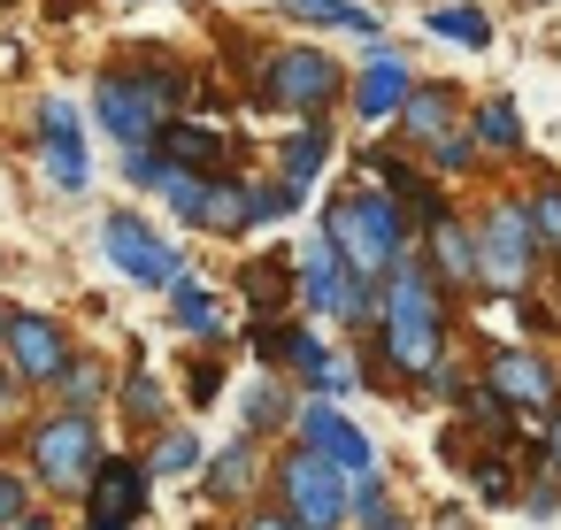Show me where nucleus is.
<instances>
[{
	"instance_id": "nucleus-14",
	"label": "nucleus",
	"mask_w": 561,
	"mask_h": 530,
	"mask_svg": "<svg viewBox=\"0 0 561 530\" xmlns=\"http://www.w3.org/2000/svg\"><path fill=\"white\" fill-rule=\"evenodd\" d=\"M39 147H47V177H55L62 193H85V147H78V116H70L62 101H47V108H39Z\"/></svg>"
},
{
	"instance_id": "nucleus-32",
	"label": "nucleus",
	"mask_w": 561,
	"mask_h": 530,
	"mask_svg": "<svg viewBox=\"0 0 561 530\" xmlns=\"http://www.w3.org/2000/svg\"><path fill=\"white\" fill-rule=\"evenodd\" d=\"M247 423H254V430H277V423H285V392H277V384H254V392H247Z\"/></svg>"
},
{
	"instance_id": "nucleus-35",
	"label": "nucleus",
	"mask_w": 561,
	"mask_h": 530,
	"mask_svg": "<svg viewBox=\"0 0 561 530\" xmlns=\"http://www.w3.org/2000/svg\"><path fill=\"white\" fill-rule=\"evenodd\" d=\"M9 522H24V484L0 469V530H9Z\"/></svg>"
},
{
	"instance_id": "nucleus-29",
	"label": "nucleus",
	"mask_w": 561,
	"mask_h": 530,
	"mask_svg": "<svg viewBox=\"0 0 561 530\" xmlns=\"http://www.w3.org/2000/svg\"><path fill=\"white\" fill-rule=\"evenodd\" d=\"M193 461H201V438H193V430H170V438L154 446L147 476H154V469H162V476H178V469H193Z\"/></svg>"
},
{
	"instance_id": "nucleus-22",
	"label": "nucleus",
	"mask_w": 561,
	"mask_h": 530,
	"mask_svg": "<svg viewBox=\"0 0 561 530\" xmlns=\"http://www.w3.org/2000/svg\"><path fill=\"white\" fill-rule=\"evenodd\" d=\"M247 484H254V438H239V446L216 453V469H208V499H239Z\"/></svg>"
},
{
	"instance_id": "nucleus-8",
	"label": "nucleus",
	"mask_w": 561,
	"mask_h": 530,
	"mask_svg": "<svg viewBox=\"0 0 561 530\" xmlns=\"http://www.w3.org/2000/svg\"><path fill=\"white\" fill-rule=\"evenodd\" d=\"M0 346H9V369L24 384H55L70 369V346H62V323H47L39 308H16L9 331H0Z\"/></svg>"
},
{
	"instance_id": "nucleus-18",
	"label": "nucleus",
	"mask_w": 561,
	"mask_h": 530,
	"mask_svg": "<svg viewBox=\"0 0 561 530\" xmlns=\"http://www.w3.org/2000/svg\"><path fill=\"white\" fill-rule=\"evenodd\" d=\"M285 9H293L300 24H323V32H362V39H377V9H362V0H285Z\"/></svg>"
},
{
	"instance_id": "nucleus-15",
	"label": "nucleus",
	"mask_w": 561,
	"mask_h": 530,
	"mask_svg": "<svg viewBox=\"0 0 561 530\" xmlns=\"http://www.w3.org/2000/svg\"><path fill=\"white\" fill-rule=\"evenodd\" d=\"M354 108H362L369 124H385L392 108H408V62H400V55H377V62L362 70V85H354Z\"/></svg>"
},
{
	"instance_id": "nucleus-30",
	"label": "nucleus",
	"mask_w": 561,
	"mask_h": 530,
	"mask_svg": "<svg viewBox=\"0 0 561 530\" xmlns=\"http://www.w3.org/2000/svg\"><path fill=\"white\" fill-rule=\"evenodd\" d=\"M469 492H477L484 507H507V499H515V476H507V461H477V469H469Z\"/></svg>"
},
{
	"instance_id": "nucleus-12",
	"label": "nucleus",
	"mask_w": 561,
	"mask_h": 530,
	"mask_svg": "<svg viewBox=\"0 0 561 530\" xmlns=\"http://www.w3.org/2000/svg\"><path fill=\"white\" fill-rule=\"evenodd\" d=\"M147 515V461H101L93 476V530H131Z\"/></svg>"
},
{
	"instance_id": "nucleus-5",
	"label": "nucleus",
	"mask_w": 561,
	"mask_h": 530,
	"mask_svg": "<svg viewBox=\"0 0 561 530\" xmlns=\"http://www.w3.org/2000/svg\"><path fill=\"white\" fill-rule=\"evenodd\" d=\"M530 269H538V231H530V208L500 200V208L477 223V277H484L492 292H523V285H530Z\"/></svg>"
},
{
	"instance_id": "nucleus-39",
	"label": "nucleus",
	"mask_w": 561,
	"mask_h": 530,
	"mask_svg": "<svg viewBox=\"0 0 561 530\" xmlns=\"http://www.w3.org/2000/svg\"><path fill=\"white\" fill-rule=\"evenodd\" d=\"M546 453H553V469H561V415H553V430H546Z\"/></svg>"
},
{
	"instance_id": "nucleus-4",
	"label": "nucleus",
	"mask_w": 561,
	"mask_h": 530,
	"mask_svg": "<svg viewBox=\"0 0 561 530\" xmlns=\"http://www.w3.org/2000/svg\"><path fill=\"white\" fill-rule=\"evenodd\" d=\"M32 469H39L47 492H85L101 476V430H93V415H78V407L47 415L32 430Z\"/></svg>"
},
{
	"instance_id": "nucleus-26",
	"label": "nucleus",
	"mask_w": 561,
	"mask_h": 530,
	"mask_svg": "<svg viewBox=\"0 0 561 530\" xmlns=\"http://www.w3.org/2000/svg\"><path fill=\"white\" fill-rule=\"evenodd\" d=\"M431 32L438 39H461V47H484L492 39V16L484 9H431Z\"/></svg>"
},
{
	"instance_id": "nucleus-28",
	"label": "nucleus",
	"mask_w": 561,
	"mask_h": 530,
	"mask_svg": "<svg viewBox=\"0 0 561 530\" xmlns=\"http://www.w3.org/2000/svg\"><path fill=\"white\" fill-rule=\"evenodd\" d=\"M293 200H300L293 185H247V231H254V223H277Z\"/></svg>"
},
{
	"instance_id": "nucleus-17",
	"label": "nucleus",
	"mask_w": 561,
	"mask_h": 530,
	"mask_svg": "<svg viewBox=\"0 0 561 530\" xmlns=\"http://www.w3.org/2000/svg\"><path fill=\"white\" fill-rule=\"evenodd\" d=\"M400 131H408L415 147H423V139H431V147H438V139H454V93H446V85H431V93H408V108H400Z\"/></svg>"
},
{
	"instance_id": "nucleus-3",
	"label": "nucleus",
	"mask_w": 561,
	"mask_h": 530,
	"mask_svg": "<svg viewBox=\"0 0 561 530\" xmlns=\"http://www.w3.org/2000/svg\"><path fill=\"white\" fill-rule=\"evenodd\" d=\"M438 338H446V300H438V285L415 262H400L392 292H385V354L408 377H431L438 369Z\"/></svg>"
},
{
	"instance_id": "nucleus-25",
	"label": "nucleus",
	"mask_w": 561,
	"mask_h": 530,
	"mask_svg": "<svg viewBox=\"0 0 561 530\" xmlns=\"http://www.w3.org/2000/svg\"><path fill=\"white\" fill-rule=\"evenodd\" d=\"M170 315H178V331H201V338H216V300H208L193 277H178V285H170Z\"/></svg>"
},
{
	"instance_id": "nucleus-38",
	"label": "nucleus",
	"mask_w": 561,
	"mask_h": 530,
	"mask_svg": "<svg viewBox=\"0 0 561 530\" xmlns=\"http://www.w3.org/2000/svg\"><path fill=\"white\" fill-rule=\"evenodd\" d=\"M247 530H293L285 515H247Z\"/></svg>"
},
{
	"instance_id": "nucleus-20",
	"label": "nucleus",
	"mask_w": 561,
	"mask_h": 530,
	"mask_svg": "<svg viewBox=\"0 0 561 530\" xmlns=\"http://www.w3.org/2000/svg\"><path fill=\"white\" fill-rule=\"evenodd\" d=\"M431 239H438V269H446V277H461V285H469V277H477V239H469V231H461V223H454V216H446V208H438V216H431Z\"/></svg>"
},
{
	"instance_id": "nucleus-31",
	"label": "nucleus",
	"mask_w": 561,
	"mask_h": 530,
	"mask_svg": "<svg viewBox=\"0 0 561 530\" xmlns=\"http://www.w3.org/2000/svg\"><path fill=\"white\" fill-rule=\"evenodd\" d=\"M530 231H538V246L561 254V185H546V193L530 200Z\"/></svg>"
},
{
	"instance_id": "nucleus-24",
	"label": "nucleus",
	"mask_w": 561,
	"mask_h": 530,
	"mask_svg": "<svg viewBox=\"0 0 561 530\" xmlns=\"http://www.w3.org/2000/svg\"><path fill=\"white\" fill-rule=\"evenodd\" d=\"M477 147H492V154H515V147H523L515 101H484V108H477Z\"/></svg>"
},
{
	"instance_id": "nucleus-27",
	"label": "nucleus",
	"mask_w": 561,
	"mask_h": 530,
	"mask_svg": "<svg viewBox=\"0 0 561 530\" xmlns=\"http://www.w3.org/2000/svg\"><path fill=\"white\" fill-rule=\"evenodd\" d=\"M162 200H170V208H178L185 223H201V216H208V177H193V170H170Z\"/></svg>"
},
{
	"instance_id": "nucleus-37",
	"label": "nucleus",
	"mask_w": 561,
	"mask_h": 530,
	"mask_svg": "<svg viewBox=\"0 0 561 530\" xmlns=\"http://www.w3.org/2000/svg\"><path fill=\"white\" fill-rule=\"evenodd\" d=\"M216 384H224V377H216V361H201V369H193V400H216Z\"/></svg>"
},
{
	"instance_id": "nucleus-7",
	"label": "nucleus",
	"mask_w": 561,
	"mask_h": 530,
	"mask_svg": "<svg viewBox=\"0 0 561 530\" xmlns=\"http://www.w3.org/2000/svg\"><path fill=\"white\" fill-rule=\"evenodd\" d=\"M339 85H346L339 62L316 55V47H285V55H270V78H262V93H270L277 108H331Z\"/></svg>"
},
{
	"instance_id": "nucleus-40",
	"label": "nucleus",
	"mask_w": 561,
	"mask_h": 530,
	"mask_svg": "<svg viewBox=\"0 0 561 530\" xmlns=\"http://www.w3.org/2000/svg\"><path fill=\"white\" fill-rule=\"evenodd\" d=\"M0 331H9V315H0Z\"/></svg>"
},
{
	"instance_id": "nucleus-16",
	"label": "nucleus",
	"mask_w": 561,
	"mask_h": 530,
	"mask_svg": "<svg viewBox=\"0 0 561 530\" xmlns=\"http://www.w3.org/2000/svg\"><path fill=\"white\" fill-rule=\"evenodd\" d=\"M162 162H178V170H216V162H231V139H216V131H201V124H170L162 131Z\"/></svg>"
},
{
	"instance_id": "nucleus-11",
	"label": "nucleus",
	"mask_w": 561,
	"mask_h": 530,
	"mask_svg": "<svg viewBox=\"0 0 561 530\" xmlns=\"http://www.w3.org/2000/svg\"><path fill=\"white\" fill-rule=\"evenodd\" d=\"M300 430H308L300 446H308V453H323L339 476H354V484H369V476H377V453H369V438H362V430H354L339 407H308V415H300Z\"/></svg>"
},
{
	"instance_id": "nucleus-34",
	"label": "nucleus",
	"mask_w": 561,
	"mask_h": 530,
	"mask_svg": "<svg viewBox=\"0 0 561 530\" xmlns=\"http://www.w3.org/2000/svg\"><path fill=\"white\" fill-rule=\"evenodd\" d=\"M101 384H108V377H101L93 361H78V369H70V400H78V415H85V407L101 400Z\"/></svg>"
},
{
	"instance_id": "nucleus-9",
	"label": "nucleus",
	"mask_w": 561,
	"mask_h": 530,
	"mask_svg": "<svg viewBox=\"0 0 561 530\" xmlns=\"http://www.w3.org/2000/svg\"><path fill=\"white\" fill-rule=\"evenodd\" d=\"M101 246H108V262H116L131 285H178V254H170L139 216H124V208H116V216L101 223Z\"/></svg>"
},
{
	"instance_id": "nucleus-19",
	"label": "nucleus",
	"mask_w": 561,
	"mask_h": 530,
	"mask_svg": "<svg viewBox=\"0 0 561 530\" xmlns=\"http://www.w3.org/2000/svg\"><path fill=\"white\" fill-rule=\"evenodd\" d=\"M331 162V124H308V131H293L285 139V185L300 193V177H316Z\"/></svg>"
},
{
	"instance_id": "nucleus-6",
	"label": "nucleus",
	"mask_w": 561,
	"mask_h": 530,
	"mask_svg": "<svg viewBox=\"0 0 561 530\" xmlns=\"http://www.w3.org/2000/svg\"><path fill=\"white\" fill-rule=\"evenodd\" d=\"M277 492H285V522L300 530H331L339 515H346V476L323 461V453H308V446H285L277 453Z\"/></svg>"
},
{
	"instance_id": "nucleus-2",
	"label": "nucleus",
	"mask_w": 561,
	"mask_h": 530,
	"mask_svg": "<svg viewBox=\"0 0 561 530\" xmlns=\"http://www.w3.org/2000/svg\"><path fill=\"white\" fill-rule=\"evenodd\" d=\"M323 246H331L362 285H377V277H392V269L408 262V216H400V200H385V193H346V200H331V216H323Z\"/></svg>"
},
{
	"instance_id": "nucleus-23",
	"label": "nucleus",
	"mask_w": 561,
	"mask_h": 530,
	"mask_svg": "<svg viewBox=\"0 0 561 530\" xmlns=\"http://www.w3.org/2000/svg\"><path fill=\"white\" fill-rule=\"evenodd\" d=\"M239 292H247V308H254V315H270V308H285L293 269H285V262H254V269L239 277Z\"/></svg>"
},
{
	"instance_id": "nucleus-10",
	"label": "nucleus",
	"mask_w": 561,
	"mask_h": 530,
	"mask_svg": "<svg viewBox=\"0 0 561 530\" xmlns=\"http://www.w3.org/2000/svg\"><path fill=\"white\" fill-rule=\"evenodd\" d=\"M293 277H300L308 308H323V315H346V323H354V315L369 308V285H362V277H354L331 246H308V254L293 262Z\"/></svg>"
},
{
	"instance_id": "nucleus-41",
	"label": "nucleus",
	"mask_w": 561,
	"mask_h": 530,
	"mask_svg": "<svg viewBox=\"0 0 561 530\" xmlns=\"http://www.w3.org/2000/svg\"><path fill=\"white\" fill-rule=\"evenodd\" d=\"M201 530H208V522H201Z\"/></svg>"
},
{
	"instance_id": "nucleus-1",
	"label": "nucleus",
	"mask_w": 561,
	"mask_h": 530,
	"mask_svg": "<svg viewBox=\"0 0 561 530\" xmlns=\"http://www.w3.org/2000/svg\"><path fill=\"white\" fill-rule=\"evenodd\" d=\"M185 93H193L185 70H170L162 55H147L139 70H108V78L93 85V116L108 124V139H116L124 154H139V147H154V139L170 131V116H178Z\"/></svg>"
},
{
	"instance_id": "nucleus-13",
	"label": "nucleus",
	"mask_w": 561,
	"mask_h": 530,
	"mask_svg": "<svg viewBox=\"0 0 561 530\" xmlns=\"http://www.w3.org/2000/svg\"><path fill=\"white\" fill-rule=\"evenodd\" d=\"M484 369H492L484 384H492L500 400H515V407H553V400H561V384H553V369H546L538 354H523V346H515V354H492Z\"/></svg>"
},
{
	"instance_id": "nucleus-33",
	"label": "nucleus",
	"mask_w": 561,
	"mask_h": 530,
	"mask_svg": "<svg viewBox=\"0 0 561 530\" xmlns=\"http://www.w3.org/2000/svg\"><path fill=\"white\" fill-rule=\"evenodd\" d=\"M124 407H131L139 423H162V384H154V377H131V384H124Z\"/></svg>"
},
{
	"instance_id": "nucleus-21",
	"label": "nucleus",
	"mask_w": 561,
	"mask_h": 530,
	"mask_svg": "<svg viewBox=\"0 0 561 530\" xmlns=\"http://www.w3.org/2000/svg\"><path fill=\"white\" fill-rule=\"evenodd\" d=\"M201 231H224V239H239V231H247V185H231V177H208V216H201Z\"/></svg>"
},
{
	"instance_id": "nucleus-36",
	"label": "nucleus",
	"mask_w": 561,
	"mask_h": 530,
	"mask_svg": "<svg viewBox=\"0 0 561 530\" xmlns=\"http://www.w3.org/2000/svg\"><path fill=\"white\" fill-rule=\"evenodd\" d=\"M438 162L446 170H469V139H438Z\"/></svg>"
}]
</instances>
